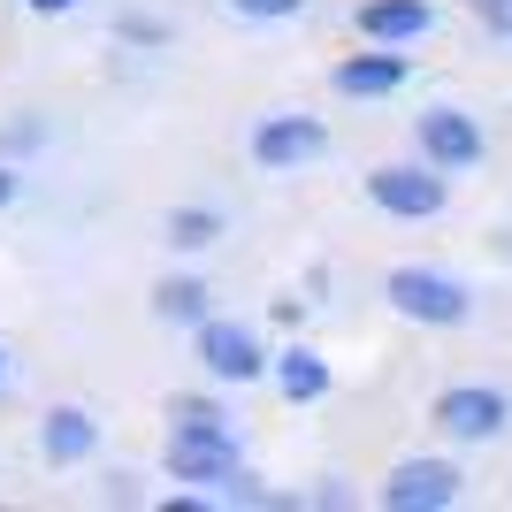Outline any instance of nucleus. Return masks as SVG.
I'll use <instances>...</instances> for the list:
<instances>
[{
  "label": "nucleus",
  "instance_id": "f257e3e1",
  "mask_svg": "<svg viewBox=\"0 0 512 512\" xmlns=\"http://www.w3.org/2000/svg\"><path fill=\"white\" fill-rule=\"evenodd\" d=\"M161 467H169V482H192V490H222L245 459H237V436L230 421H176L169 428V451H161Z\"/></svg>",
  "mask_w": 512,
  "mask_h": 512
},
{
  "label": "nucleus",
  "instance_id": "f03ea898",
  "mask_svg": "<svg viewBox=\"0 0 512 512\" xmlns=\"http://www.w3.org/2000/svg\"><path fill=\"white\" fill-rule=\"evenodd\" d=\"M383 299H390V314L421 321V329H459L474 314V291L459 276H444V268H390Z\"/></svg>",
  "mask_w": 512,
  "mask_h": 512
},
{
  "label": "nucleus",
  "instance_id": "7ed1b4c3",
  "mask_svg": "<svg viewBox=\"0 0 512 512\" xmlns=\"http://www.w3.org/2000/svg\"><path fill=\"white\" fill-rule=\"evenodd\" d=\"M367 199L398 222H428V214H444L451 176L428 169V161H383V169H367Z\"/></svg>",
  "mask_w": 512,
  "mask_h": 512
},
{
  "label": "nucleus",
  "instance_id": "20e7f679",
  "mask_svg": "<svg viewBox=\"0 0 512 512\" xmlns=\"http://www.w3.org/2000/svg\"><path fill=\"white\" fill-rule=\"evenodd\" d=\"M329 153V123L321 115H268V123L253 130V161L268 176H291L306 169V161H321Z\"/></svg>",
  "mask_w": 512,
  "mask_h": 512
},
{
  "label": "nucleus",
  "instance_id": "39448f33",
  "mask_svg": "<svg viewBox=\"0 0 512 512\" xmlns=\"http://www.w3.org/2000/svg\"><path fill=\"white\" fill-rule=\"evenodd\" d=\"M192 337H199V367H207L214 383H260V375H268V352H260V337L245 321H214L207 314Z\"/></svg>",
  "mask_w": 512,
  "mask_h": 512
},
{
  "label": "nucleus",
  "instance_id": "423d86ee",
  "mask_svg": "<svg viewBox=\"0 0 512 512\" xmlns=\"http://www.w3.org/2000/svg\"><path fill=\"white\" fill-rule=\"evenodd\" d=\"M459 482L467 474L451 459H398L383 482V512H444V505H459Z\"/></svg>",
  "mask_w": 512,
  "mask_h": 512
},
{
  "label": "nucleus",
  "instance_id": "0eeeda50",
  "mask_svg": "<svg viewBox=\"0 0 512 512\" xmlns=\"http://www.w3.org/2000/svg\"><path fill=\"white\" fill-rule=\"evenodd\" d=\"M413 138H421V161H428V169H444V176H459V169L482 161V123L459 115V107H428L421 123H413Z\"/></svg>",
  "mask_w": 512,
  "mask_h": 512
},
{
  "label": "nucleus",
  "instance_id": "6e6552de",
  "mask_svg": "<svg viewBox=\"0 0 512 512\" xmlns=\"http://www.w3.org/2000/svg\"><path fill=\"white\" fill-rule=\"evenodd\" d=\"M505 421H512V406H505V390H490V383H459L436 398V428L459 436V444H490Z\"/></svg>",
  "mask_w": 512,
  "mask_h": 512
},
{
  "label": "nucleus",
  "instance_id": "1a4fd4ad",
  "mask_svg": "<svg viewBox=\"0 0 512 512\" xmlns=\"http://www.w3.org/2000/svg\"><path fill=\"white\" fill-rule=\"evenodd\" d=\"M92 451H100V421L85 406H54L39 421V459L46 467H85Z\"/></svg>",
  "mask_w": 512,
  "mask_h": 512
},
{
  "label": "nucleus",
  "instance_id": "9d476101",
  "mask_svg": "<svg viewBox=\"0 0 512 512\" xmlns=\"http://www.w3.org/2000/svg\"><path fill=\"white\" fill-rule=\"evenodd\" d=\"M406 85V54H352V62H337V92L344 100H390V92Z\"/></svg>",
  "mask_w": 512,
  "mask_h": 512
},
{
  "label": "nucleus",
  "instance_id": "9b49d317",
  "mask_svg": "<svg viewBox=\"0 0 512 512\" xmlns=\"http://www.w3.org/2000/svg\"><path fill=\"white\" fill-rule=\"evenodd\" d=\"M428 23H436V16H428V0H367V8H360V31L375 46H406V39H421Z\"/></svg>",
  "mask_w": 512,
  "mask_h": 512
},
{
  "label": "nucleus",
  "instance_id": "f8f14e48",
  "mask_svg": "<svg viewBox=\"0 0 512 512\" xmlns=\"http://www.w3.org/2000/svg\"><path fill=\"white\" fill-rule=\"evenodd\" d=\"M276 390L291 398V406H314V398H329V360H321L314 344H291V352H276Z\"/></svg>",
  "mask_w": 512,
  "mask_h": 512
},
{
  "label": "nucleus",
  "instance_id": "ddd939ff",
  "mask_svg": "<svg viewBox=\"0 0 512 512\" xmlns=\"http://www.w3.org/2000/svg\"><path fill=\"white\" fill-rule=\"evenodd\" d=\"M207 283L199 276H161L153 283V321H169V329H199V321H207Z\"/></svg>",
  "mask_w": 512,
  "mask_h": 512
},
{
  "label": "nucleus",
  "instance_id": "4468645a",
  "mask_svg": "<svg viewBox=\"0 0 512 512\" xmlns=\"http://www.w3.org/2000/svg\"><path fill=\"white\" fill-rule=\"evenodd\" d=\"M214 237H222V214L214 207H176L169 222H161V245H169V253H207Z\"/></svg>",
  "mask_w": 512,
  "mask_h": 512
},
{
  "label": "nucleus",
  "instance_id": "2eb2a0df",
  "mask_svg": "<svg viewBox=\"0 0 512 512\" xmlns=\"http://www.w3.org/2000/svg\"><path fill=\"white\" fill-rule=\"evenodd\" d=\"M115 31H123L130 46H169V23L161 16H115Z\"/></svg>",
  "mask_w": 512,
  "mask_h": 512
},
{
  "label": "nucleus",
  "instance_id": "dca6fc26",
  "mask_svg": "<svg viewBox=\"0 0 512 512\" xmlns=\"http://www.w3.org/2000/svg\"><path fill=\"white\" fill-rule=\"evenodd\" d=\"M237 16H253V23H283V16H299L306 0H230Z\"/></svg>",
  "mask_w": 512,
  "mask_h": 512
},
{
  "label": "nucleus",
  "instance_id": "f3484780",
  "mask_svg": "<svg viewBox=\"0 0 512 512\" xmlns=\"http://www.w3.org/2000/svg\"><path fill=\"white\" fill-rule=\"evenodd\" d=\"M169 421H230V413L214 406V398H176V406H169Z\"/></svg>",
  "mask_w": 512,
  "mask_h": 512
},
{
  "label": "nucleus",
  "instance_id": "a211bd4d",
  "mask_svg": "<svg viewBox=\"0 0 512 512\" xmlns=\"http://www.w3.org/2000/svg\"><path fill=\"white\" fill-rule=\"evenodd\" d=\"M107 505H138V474H107Z\"/></svg>",
  "mask_w": 512,
  "mask_h": 512
},
{
  "label": "nucleus",
  "instance_id": "6ab92c4d",
  "mask_svg": "<svg viewBox=\"0 0 512 512\" xmlns=\"http://www.w3.org/2000/svg\"><path fill=\"white\" fill-rule=\"evenodd\" d=\"M16 192H23V176L8 169V161H0V207H16Z\"/></svg>",
  "mask_w": 512,
  "mask_h": 512
},
{
  "label": "nucleus",
  "instance_id": "aec40b11",
  "mask_svg": "<svg viewBox=\"0 0 512 512\" xmlns=\"http://www.w3.org/2000/svg\"><path fill=\"white\" fill-rule=\"evenodd\" d=\"M482 16H490L497 31H512V0H482Z\"/></svg>",
  "mask_w": 512,
  "mask_h": 512
},
{
  "label": "nucleus",
  "instance_id": "412c9836",
  "mask_svg": "<svg viewBox=\"0 0 512 512\" xmlns=\"http://www.w3.org/2000/svg\"><path fill=\"white\" fill-rule=\"evenodd\" d=\"M31 8H39V16H69V8H77V0H31Z\"/></svg>",
  "mask_w": 512,
  "mask_h": 512
},
{
  "label": "nucleus",
  "instance_id": "4be33fe9",
  "mask_svg": "<svg viewBox=\"0 0 512 512\" xmlns=\"http://www.w3.org/2000/svg\"><path fill=\"white\" fill-rule=\"evenodd\" d=\"M497 253H505V260H512V230H497Z\"/></svg>",
  "mask_w": 512,
  "mask_h": 512
},
{
  "label": "nucleus",
  "instance_id": "5701e85b",
  "mask_svg": "<svg viewBox=\"0 0 512 512\" xmlns=\"http://www.w3.org/2000/svg\"><path fill=\"white\" fill-rule=\"evenodd\" d=\"M0 383H8V352H0Z\"/></svg>",
  "mask_w": 512,
  "mask_h": 512
}]
</instances>
